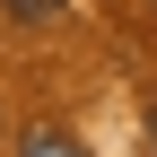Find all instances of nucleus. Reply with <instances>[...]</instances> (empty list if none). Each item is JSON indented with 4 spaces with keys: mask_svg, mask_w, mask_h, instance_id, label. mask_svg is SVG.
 <instances>
[{
    "mask_svg": "<svg viewBox=\"0 0 157 157\" xmlns=\"http://www.w3.org/2000/svg\"><path fill=\"white\" fill-rule=\"evenodd\" d=\"M148 140H157V122H148Z\"/></svg>",
    "mask_w": 157,
    "mask_h": 157,
    "instance_id": "7ed1b4c3",
    "label": "nucleus"
},
{
    "mask_svg": "<svg viewBox=\"0 0 157 157\" xmlns=\"http://www.w3.org/2000/svg\"><path fill=\"white\" fill-rule=\"evenodd\" d=\"M17 157H87V148H78V131H61V122H26Z\"/></svg>",
    "mask_w": 157,
    "mask_h": 157,
    "instance_id": "f257e3e1",
    "label": "nucleus"
},
{
    "mask_svg": "<svg viewBox=\"0 0 157 157\" xmlns=\"http://www.w3.org/2000/svg\"><path fill=\"white\" fill-rule=\"evenodd\" d=\"M52 9H61V0H9V17H17V26H44Z\"/></svg>",
    "mask_w": 157,
    "mask_h": 157,
    "instance_id": "f03ea898",
    "label": "nucleus"
}]
</instances>
